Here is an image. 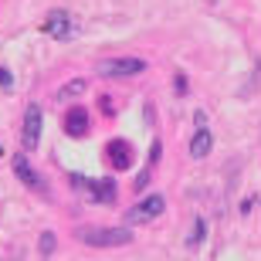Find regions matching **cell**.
<instances>
[{
  "instance_id": "6da1fadb",
  "label": "cell",
  "mask_w": 261,
  "mask_h": 261,
  "mask_svg": "<svg viewBox=\"0 0 261 261\" xmlns=\"http://www.w3.org/2000/svg\"><path fill=\"white\" fill-rule=\"evenodd\" d=\"M78 241L92 244V248H119V244L133 241V234L126 227H82L78 231Z\"/></svg>"
},
{
  "instance_id": "7a4b0ae2",
  "label": "cell",
  "mask_w": 261,
  "mask_h": 261,
  "mask_svg": "<svg viewBox=\"0 0 261 261\" xmlns=\"http://www.w3.org/2000/svg\"><path fill=\"white\" fill-rule=\"evenodd\" d=\"M163 211H166L163 194H153V197H146V200H139L136 207H129V211H126V224H149L153 217H160Z\"/></svg>"
},
{
  "instance_id": "3957f363",
  "label": "cell",
  "mask_w": 261,
  "mask_h": 261,
  "mask_svg": "<svg viewBox=\"0 0 261 261\" xmlns=\"http://www.w3.org/2000/svg\"><path fill=\"white\" fill-rule=\"evenodd\" d=\"M143 71H146L143 58H109V61H98V75H106V78H126V75H143Z\"/></svg>"
},
{
  "instance_id": "277c9868",
  "label": "cell",
  "mask_w": 261,
  "mask_h": 261,
  "mask_svg": "<svg viewBox=\"0 0 261 261\" xmlns=\"http://www.w3.org/2000/svg\"><path fill=\"white\" fill-rule=\"evenodd\" d=\"M44 34L55 38V41L71 38V14H65V10H51L48 17H44Z\"/></svg>"
},
{
  "instance_id": "5b68a950",
  "label": "cell",
  "mask_w": 261,
  "mask_h": 261,
  "mask_svg": "<svg viewBox=\"0 0 261 261\" xmlns=\"http://www.w3.org/2000/svg\"><path fill=\"white\" fill-rule=\"evenodd\" d=\"M71 184L75 187H88L92 190V197H95L98 203H116V180H98V184H88L85 176H71Z\"/></svg>"
},
{
  "instance_id": "8992f818",
  "label": "cell",
  "mask_w": 261,
  "mask_h": 261,
  "mask_svg": "<svg viewBox=\"0 0 261 261\" xmlns=\"http://www.w3.org/2000/svg\"><path fill=\"white\" fill-rule=\"evenodd\" d=\"M38 139H41V109L28 106V112H24V149H38Z\"/></svg>"
},
{
  "instance_id": "52a82bcc",
  "label": "cell",
  "mask_w": 261,
  "mask_h": 261,
  "mask_svg": "<svg viewBox=\"0 0 261 261\" xmlns=\"http://www.w3.org/2000/svg\"><path fill=\"white\" fill-rule=\"evenodd\" d=\"M106 153H109L112 170H129V166H133V146H129L126 139H112V143L106 146Z\"/></svg>"
},
{
  "instance_id": "ba28073f",
  "label": "cell",
  "mask_w": 261,
  "mask_h": 261,
  "mask_svg": "<svg viewBox=\"0 0 261 261\" xmlns=\"http://www.w3.org/2000/svg\"><path fill=\"white\" fill-rule=\"evenodd\" d=\"M14 173H17V180H20L24 187H31V190H38V187H41L38 173H34V166L28 163V156H24V153L14 156Z\"/></svg>"
},
{
  "instance_id": "9c48e42d",
  "label": "cell",
  "mask_w": 261,
  "mask_h": 261,
  "mask_svg": "<svg viewBox=\"0 0 261 261\" xmlns=\"http://www.w3.org/2000/svg\"><path fill=\"white\" fill-rule=\"evenodd\" d=\"M65 133H68V136H85V133H88V112H85L82 106H75V109L65 116Z\"/></svg>"
},
{
  "instance_id": "30bf717a",
  "label": "cell",
  "mask_w": 261,
  "mask_h": 261,
  "mask_svg": "<svg viewBox=\"0 0 261 261\" xmlns=\"http://www.w3.org/2000/svg\"><path fill=\"white\" fill-rule=\"evenodd\" d=\"M211 146H214L211 133H207V129H197V136L190 139V156H194V160H203V156L211 153Z\"/></svg>"
},
{
  "instance_id": "8fae6325",
  "label": "cell",
  "mask_w": 261,
  "mask_h": 261,
  "mask_svg": "<svg viewBox=\"0 0 261 261\" xmlns=\"http://www.w3.org/2000/svg\"><path fill=\"white\" fill-rule=\"evenodd\" d=\"M82 92H85V82L78 78V82H68V85L61 88V92H58V98H71V95H82Z\"/></svg>"
},
{
  "instance_id": "7c38bea8",
  "label": "cell",
  "mask_w": 261,
  "mask_h": 261,
  "mask_svg": "<svg viewBox=\"0 0 261 261\" xmlns=\"http://www.w3.org/2000/svg\"><path fill=\"white\" fill-rule=\"evenodd\" d=\"M38 248H41L44 254H51V251H55V234L44 231V234H41V244H38Z\"/></svg>"
},
{
  "instance_id": "4fadbf2b",
  "label": "cell",
  "mask_w": 261,
  "mask_h": 261,
  "mask_svg": "<svg viewBox=\"0 0 261 261\" xmlns=\"http://www.w3.org/2000/svg\"><path fill=\"white\" fill-rule=\"evenodd\" d=\"M203 217H197V224H194V234H190V244H200V238H203Z\"/></svg>"
},
{
  "instance_id": "5bb4252c",
  "label": "cell",
  "mask_w": 261,
  "mask_h": 261,
  "mask_svg": "<svg viewBox=\"0 0 261 261\" xmlns=\"http://www.w3.org/2000/svg\"><path fill=\"white\" fill-rule=\"evenodd\" d=\"M10 82H14L10 71H7V68H0V88H10Z\"/></svg>"
}]
</instances>
